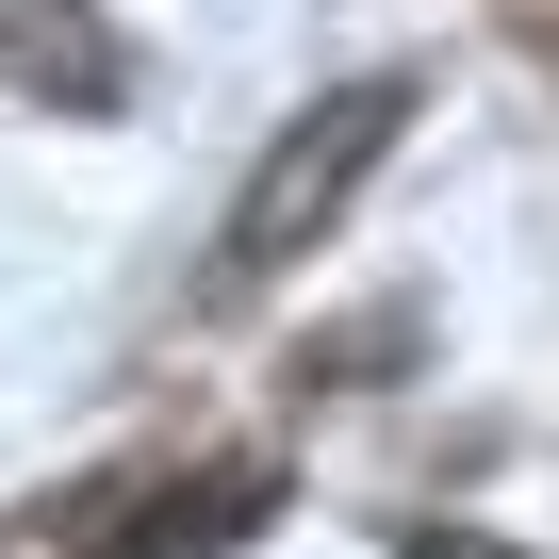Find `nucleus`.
<instances>
[{"label": "nucleus", "instance_id": "nucleus-1", "mask_svg": "<svg viewBox=\"0 0 559 559\" xmlns=\"http://www.w3.org/2000/svg\"><path fill=\"white\" fill-rule=\"evenodd\" d=\"M263 510H280V461H263V444H198V461H116V477H83V493L50 510V543H67V559H230V543H263Z\"/></svg>", "mask_w": 559, "mask_h": 559}, {"label": "nucleus", "instance_id": "nucleus-4", "mask_svg": "<svg viewBox=\"0 0 559 559\" xmlns=\"http://www.w3.org/2000/svg\"><path fill=\"white\" fill-rule=\"evenodd\" d=\"M412 559H510V543H477V526H412Z\"/></svg>", "mask_w": 559, "mask_h": 559}, {"label": "nucleus", "instance_id": "nucleus-2", "mask_svg": "<svg viewBox=\"0 0 559 559\" xmlns=\"http://www.w3.org/2000/svg\"><path fill=\"white\" fill-rule=\"evenodd\" d=\"M395 116H412V83H346V99H313L297 132L247 165V198H230V230H214V280H230V297H263V280L362 198V165L395 148Z\"/></svg>", "mask_w": 559, "mask_h": 559}, {"label": "nucleus", "instance_id": "nucleus-3", "mask_svg": "<svg viewBox=\"0 0 559 559\" xmlns=\"http://www.w3.org/2000/svg\"><path fill=\"white\" fill-rule=\"evenodd\" d=\"M0 83L99 116V99H116V34H99V0H0Z\"/></svg>", "mask_w": 559, "mask_h": 559}]
</instances>
